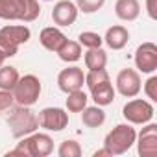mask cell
Here are the masks:
<instances>
[{
	"instance_id": "6da1fadb",
	"label": "cell",
	"mask_w": 157,
	"mask_h": 157,
	"mask_svg": "<svg viewBox=\"0 0 157 157\" xmlns=\"http://www.w3.org/2000/svg\"><path fill=\"white\" fill-rule=\"evenodd\" d=\"M54 151V140L48 133H30L21 139L15 150L8 151V155H22V157H48Z\"/></svg>"
},
{
	"instance_id": "7a4b0ae2",
	"label": "cell",
	"mask_w": 157,
	"mask_h": 157,
	"mask_svg": "<svg viewBox=\"0 0 157 157\" xmlns=\"http://www.w3.org/2000/svg\"><path fill=\"white\" fill-rule=\"evenodd\" d=\"M8 111H10V115H8V126H10L11 135L15 139H22V137L37 131V128H39L37 115L28 105H13Z\"/></svg>"
},
{
	"instance_id": "3957f363",
	"label": "cell",
	"mask_w": 157,
	"mask_h": 157,
	"mask_svg": "<svg viewBox=\"0 0 157 157\" xmlns=\"http://www.w3.org/2000/svg\"><path fill=\"white\" fill-rule=\"evenodd\" d=\"M137 139V131L131 124H118L115 126L104 139V148L111 155H124Z\"/></svg>"
},
{
	"instance_id": "277c9868",
	"label": "cell",
	"mask_w": 157,
	"mask_h": 157,
	"mask_svg": "<svg viewBox=\"0 0 157 157\" xmlns=\"http://www.w3.org/2000/svg\"><path fill=\"white\" fill-rule=\"evenodd\" d=\"M41 91H43V85H41V80L35 76V74H26V76H21L17 85L13 87V98H15V104L17 105H28L32 107L33 104H37L39 96H41Z\"/></svg>"
},
{
	"instance_id": "5b68a950",
	"label": "cell",
	"mask_w": 157,
	"mask_h": 157,
	"mask_svg": "<svg viewBox=\"0 0 157 157\" xmlns=\"http://www.w3.org/2000/svg\"><path fill=\"white\" fill-rule=\"evenodd\" d=\"M122 115L124 118L129 122V124H146L153 118L155 115V109L153 105L148 102V100H142V98H135L129 100L124 107H122Z\"/></svg>"
},
{
	"instance_id": "8992f818",
	"label": "cell",
	"mask_w": 157,
	"mask_h": 157,
	"mask_svg": "<svg viewBox=\"0 0 157 157\" xmlns=\"http://www.w3.org/2000/svg\"><path fill=\"white\" fill-rule=\"evenodd\" d=\"M117 89L124 98H133L140 93L142 89V80H140V74L135 68H122L117 74V82H115Z\"/></svg>"
},
{
	"instance_id": "52a82bcc",
	"label": "cell",
	"mask_w": 157,
	"mask_h": 157,
	"mask_svg": "<svg viewBox=\"0 0 157 157\" xmlns=\"http://www.w3.org/2000/svg\"><path fill=\"white\" fill-rule=\"evenodd\" d=\"M37 120H39V128L57 133L68 126V113L61 107H44L37 115Z\"/></svg>"
},
{
	"instance_id": "ba28073f",
	"label": "cell",
	"mask_w": 157,
	"mask_h": 157,
	"mask_svg": "<svg viewBox=\"0 0 157 157\" xmlns=\"http://www.w3.org/2000/svg\"><path fill=\"white\" fill-rule=\"evenodd\" d=\"M135 67L142 74H153L157 70V46L153 43H142L135 50Z\"/></svg>"
},
{
	"instance_id": "9c48e42d",
	"label": "cell",
	"mask_w": 157,
	"mask_h": 157,
	"mask_svg": "<svg viewBox=\"0 0 157 157\" xmlns=\"http://www.w3.org/2000/svg\"><path fill=\"white\" fill-rule=\"evenodd\" d=\"M135 144L140 157H155L157 155V124L146 122L142 131L137 135Z\"/></svg>"
},
{
	"instance_id": "30bf717a",
	"label": "cell",
	"mask_w": 157,
	"mask_h": 157,
	"mask_svg": "<svg viewBox=\"0 0 157 157\" xmlns=\"http://www.w3.org/2000/svg\"><path fill=\"white\" fill-rule=\"evenodd\" d=\"M83 85H85V74L80 67H67L57 74V87L65 94L83 89Z\"/></svg>"
},
{
	"instance_id": "8fae6325",
	"label": "cell",
	"mask_w": 157,
	"mask_h": 157,
	"mask_svg": "<svg viewBox=\"0 0 157 157\" xmlns=\"http://www.w3.org/2000/svg\"><path fill=\"white\" fill-rule=\"evenodd\" d=\"M78 6L70 0H59L54 4L52 10V21L57 26H72L78 19Z\"/></svg>"
},
{
	"instance_id": "7c38bea8",
	"label": "cell",
	"mask_w": 157,
	"mask_h": 157,
	"mask_svg": "<svg viewBox=\"0 0 157 157\" xmlns=\"http://www.w3.org/2000/svg\"><path fill=\"white\" fill-rule=\"evenodd\" d=\"M65 41H67V35H65L59 28H56V26L43 28L41 33H39V43H41L48 52H57Z\"/></svg>"
},
{
	"instance_id": "4fadbf2b",
	"label": "cell",
	"mask_w": 157,
	"mask_h": 157,
	"mask_svg": "<svg viewBox=\"0 0 157 157\" xmlns=\"http://www.w3.org/2000/svg\"><path fill=\"white\" fill-rule=\"evenodd\" d=\"M129 41V32L126 26L122 24H117V26H111L107 28L105 35H104V43L111 48V50H122Z\"/></svg>"
},
{
	"instance_id": "5bb4252c",
	"label": "cell",
	"mask_w": 157,
	"mask_h": 157,
	"mask_svg": "<svg viewBox=\"0 0 157 157\" xmlns=\"http://www.w3.org/2000/svg\"><path fill=\"white\" fill-rule=\"evenodd\" d=\"M115 15L124 22H133L140 15V4L139 0H117L115 4Z\"/></svg>"
},
{
	"instance_id": "9a60e30c",
	"label": "cell",
	"mask_w": 157,
	"mask_h": 157,
	"mask_svg": "<svg viewBox=\"0 0 157 157\" xmlns=\"http://www.w3.org/2000/svg\"><path fill=\"white\" fill-rule=\"evenodd\" d=\"M0 33L6 35L8 39H11L15 44H26L32 37V32L28 26H22V24H6L0 28Z\"/></svg>"
},
{
	"instance_id": "2e32d148",
	"label": "cell",
	"mask_w": 157,
	"mask_h": 157,
	"mask_svg": "<svg viewBox=\"0 0 157 157\" xmlns=\"http://www.w3.org/2000/svg\"><path fill=\"white\" fill-rule=\"evenodd\" d=\"M115 94H117V91H115V87H113L111 82H105V83H102V85L91 89V98H93L94 104L100 105V107H105V105L113 104Z\"/></svg>"
},
{
	"instance_id": "e0dca14e",
	"label": "cell",
	"mask_w": 157,
	"mask_h": 157,
	"mask_svg": "<svg viewBox=\"0 0 157 157\" xmlns=\"http://www.w3.org/2000/svg\"><path fill=\"white\" fill-rule=\"evenodd\" d=\"M24 10V0H0V19L21 21Z\"/></svg>"
},
{
	"instance_id": "ac0fdd59",
	"label": "cell",
	"mask_w": 157,
	"mask_h": 157,
	"mask_svg": "<svg viewBox=\"0 0 157 157\" xmlns=\"http://www.w3.org/2000/svg\"><path fill=\"white\" fill-rule=\"evenodd\" d=\"M83 63L89 70H100V68H105L107 65V54L105 50L100 46V48H87V52L83 54Z\"/></svg>"
},
{
	"instance_id": "d6986e66",
	"label": "cell",
	"mask_w": 157,
	"mask_h": 157,
	"mask_svg": "<svg viewBox=\"0 0 157 157\" xmlns=\"http://www.w3.org/2000/svg\"><path fill=\"white\" fill-rule=\"evenodd\" d=\"M82 122L87 128H100L105 122V113L100 105H85L82 111Z\"/></svg>"
},
{
	"instance_id": "ffe728a7",
	"label": "cell",
	"mask_w": 157,
	"mask_h": 157,
	"mask_svg": "<svg viewBox=\"0 0 157 157\" xmlns=\"http://www.w3.org/2000/svg\"><path fill=\"white\" fill-rule=\"evenodd\" d=\"M56 54H57L59 59L65 61V63H76L78 59H82V44L78 43V41L67 39Z\"/></svg>"
},
{
	"instance_id": "44dd1931",
	"label": "cell",
	"mask_w": 157,
	"mask_h": 157,
	"mask_svg": "<svg viewBox=\"0 0 157 157\" xmlns=\"http://www.w3.org/2000/svg\"><path fill=\"white\" fill-rule=\"evenodd\" d=\"M89 102V96L83 93V89H78V91H72V93H67V109L68 113H82L83 107L87 105Z\"/></svg>"
},
{
	"instance_id": "7402d4cb",
	"label": "cell",
	"mask_w": 157,
	"mask_h": 157,
	"mask_svg": "<svg viewBox=\"0 0 157 157\" xmlns=\"http://www.w3.org/2000/svg\"><path fill=\"white\" fill-rule=\"evenodd\" d=\"M19 70L11 65H2L0 67V89L4 91H13V87L19 82Z\"/></svg>"
},
{
	"instance_id": "603a6c76",
	"label": "cell",
	"mask_w": 157,
	"mask_h": 157,
	"mask_svg": "<svg viewBox=\"0 0 157 157\" xmlns=\"http://www.w3.org/2000/svg\"><path fill=\"white\" fill-rule=\"evenodd\" d=\"M105 82H111V78H109V74H107L105 68L89 70V72L85 74V85L89 87V91L94 89V87H98V85H102V83H105Z\"/></svg>"
},
{
	"instance_id": "cb8c5ba5",
	"label": "cell",
	"mask_w": 157,
	"mask_h": 157,
	"mask_svg": "<svg viewBox=\"0 0 157 157\" xmlns=\"http://www.w3.org/2000/svg\"><path fill=\"white\" fill-rule=\"evenodd\" d=\"M41 15V4L39 0H24V10L21 15L22 22H33L35 19H39Z\"/></svg>"
},
{
	"instance_id": "d4e9b609",
	"label": "cell",
	"mask_w": 157,
	"mask_h": 157,
	"mask_svg": "<svg viewBox=\"0 0 157 157\" xmlns=\"http://www.w3.org/2000/svg\"><path fill=\"white\" fill-rule=\"evenodd\" d=\"M83 150L80 146V142L76 140H63L57 148V155L59 157H82Z\"/></svg>"
},
{
	"instance_id": "484cf974",
	"label": "cell",
	"mask_w": 157,
	"mask_h": 157,
	"mask_svg": "<svg viewBox=\"0 0 157 157\" xmlns=\"http://www.w3.org/2000/svg\"><path fill=\"white\" fill-rule=\"evenodd\" d=\"M78 43L85 48H100L104 43V37L96 32H82L80 37H78Z\"/></svg>"
},
{
	"instance_id": "4316f807",
	"label": "cell",
	"mask_w": 157,
	"mask_h": 157,
	"mask_svg": "<svg viewBox=\"0 0 157 157\" xmlns=\"http://www.w3.org/2000/svg\"><path fill=\"white\" fill-rule=\"evenodd\" d=\"M105 4V0H76V6H78V11H83L87 15L91 13H96L98 10H102Z\"/></svg>"
},
{
	"instance_id": "83f0119b",
	"label": "cell",
	"mask_w": 157,
	"mask_h": 157,
	"mask_svg": "<svg viewBox=\"0 0 157 157\" xmlns=\"http://www.w3.org/2000/svg\"><path fill=\"white\" fill-rule=\"evenodd\" d=\"M0 52L6 56V59L8 57H15L17 52H19V44H15L11 39H8L6 35L0 33Z\"/></svg>"
},
{
	"instance_id": "f1b7e54d",
	"label": "cell",
	"mask_w": 157,
	"mask_h": 157,
	"mask_svg": "<svg viewBox=\"0 0 157 157\" xmlns=\"http://www.w3.org/2000/svg\"><path fill=\"white\" fill-rule=\"evenodd\" d=\"M144 94L151 102H157V76H150L148 78V82L144 83Z\"/></svg>"
},
{
	"instance_id": "f546056e",
	"label": "cell",
	"mask_w": 157,
	"mask_h": 157,
	"mask_svg": "<svg viewBox=\"0 0 157 157\" xmlns=\"http://www.w3.org/2000/svg\"><path fill=\"white\" fill-rule=\"evenodd\" d=\"M15 105V98H13V93L11 91H4L0 89V113L2 111H8L10 107Z\"/></svg>"
},
{
	"instance_id": "4dcf8cb0",
	"label": "cell",
	"mask_w": 157,
	"mask_h": 157,
	"mask_svg": "<svg viewBox=\"0 0 157 157\" xmlns=\"http://www.w3.org/2000/svg\"><path fill=\"white\" fill-rule=\"evenodd\" d=\"M146 11L151 21L157 19V0H146Z\"/></svg>"
},
{
	"instance_id": "1f68e13d",
	"label": "cell",
	"mask_w": 157,
	"mask_h": 157,
	"mask_svg": "<svg viewBox=\"0 0 157 157\" xmlns=\"http://www.w3.org/2000/svg\"><path fill=\"white\" fill-rule=\"evenodd\" d=\"M93 155H94V157H102V155H107V157H113V155H111V153H109V151H107L105 148H102V150H96V151H94Z\"/></svg>"
},
{
	"instance_id": "d6a6232c",
	"label": "cell",
	"mask_w": 157,
	"mask_h": 157,
	"mask_svg": "<svg viewBox=\"0 0 157 157\" xmlns=\"http://www.w3.org/2000/svg\"><path fill=\"white\" fill-rule=\"evenodd\" d=\"M4 61H6V56H4L2 52H0V67H2V65H4Z\"/></svg>"
},
{
	"instance_id": "836d02e7",
	"label": "cell",
	"mask_w": 157,
	"mask_h": 157,
	"mask_svg": "<svg viewBox=\"0 0 157 157\" xmlns=\"http://www.w3.org/2000/svg\"><path fill=\"white\" fill-rule=\"evenodd\" d=\"M44 2H52V0H44Z\"/></svg>"
}]
</instances>
